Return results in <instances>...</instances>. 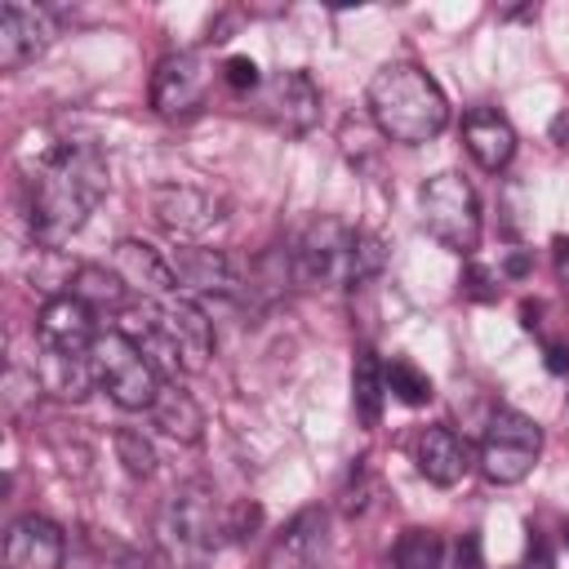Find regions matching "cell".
I'll return each instance as SVG.
<instances>
[{
  "mask_svg": "<svg viewBox=\"0 0 569 569\" xmlns=\"http://www.w3.org/2000/svg\"><path fill=\"white\" fill-rule=\"evenodd\" d=\"M453 569H485V565H480V538H476V533H462V538H458Z\"/></svg>",
  "mask_w": 569,
  "mask_h": 569,
  "instance_id": "obj_30",
  "label": "cell"
},
{
  "mask_svg": "<svg viewBox=\"0 0 569 569\" xmlns=\"http://www.w3.org/2000/svg\"><path fill=\"white\" fill-rule=\"evenodd\" d=\"M89 360H93L98 387H102L120 409H151V405H156V396H160V387H164V382H160V369L147 360V351H142L129 333L102 329V333L93 338Z\"/></svg>",
  "mask_w": 569,
  "mask_h": 569,
  "instance_id": "obj_7",
  "label": "cell"
},
{
  "mask_svg": "<svg viewBox=\"0 0 569 569\" xmlns=\"http://www.w3.org/2000/svg\"><path fill=\"white\" fill-rule=\"evenodd\" d=\"M382 373H387V391L400 400V405H427L431 396H436V387H431V378L413 365V360H405V356H396L391 365H382Z\"/></svg>",
  "mask_w": 569,
  "mask_h": 569,
  "instance_id": "obj_25",
  "label": "cell"
},
{
  "mask_svg": "<svg viewBox=\"0 0 569 569\" xmlns=\"http://www.w3.org/2000/svg\"><path fill=\"white\" fill-rule=\"evenodd\" d=\"M525 271H529V258L525 253H511L507 258V276H525Z\"/></svg>",
  "mask_w": 569,
  "mask_h": 569,
  "instance_id": "obj_32",
  "label": "cell"
},
{
  "mask_svg": "<svg viewBox=\"0 0 569 569\" xmlns=\"http://www.w3.org/2000/svg\"><path fill=\"white\" fill-rule=\"evenodd\" d=\"M209 84H213V67L200 49L169 53L151 71V111L164 116V120H182V116L204 107Z\"/></svg>",
  "mask_w": 569,
  "mask_h": 569,
  "instance_id": "obj_10",
  "label": "cell"
},
{
  "mask_svg": "<svg viewBox=\"0 0 569 569\" xmlns=\"http://www.w3.org/2000/svg\"><path fill=\"white\" fill-rule=\"evenodd\" d=\"M22 204L36 240L58 244L89 222L98 200L107 196V156L93 138L62 133L53 142H31L18 160Z\"/></svg>",
  "mask_w": 569,
  "mask_h": 569,
  "instance_id": "obj_1",
  "label": "cell"
},
{
  "mask_svg": "<svg viewBox=\"0 0 569 569\" xmlns=\"http://www.w3.org/2000/svg\"><path fill=\"white\" fill-rule=\"evenodd\" d=\"M382 396H387V373H382L378 356L369 347H360L356 351V369H351V400H356V413H360L365 427H378Z\"/></svg>",
  "mask_w": 569,
  "mask_h": 569,
  "instance_id": "obj_23",
  "label": "cell"
},
{
  "mask_svg": "<svg viewBox=\"0 0 569 569\" xmlns=\"http://www.w3.org/2000/svg\"><path fill=\"white\" fill-rule=\"evenodd\" d=\"M249 116L284 138H302L320 120V89L307 71H271L249 93Z\"/></svg>",
  "mask_w": 569,
  "mask_h": 569,
  "instance_id": "obj_9",
  "label": "cell"
},
{
  "mask_svg": "<svg viewBox=\"0 0 569 569\" xmlns=\"http://www.w3.org/2000/svg\"><path fill=\"white\" fill-rule=\"evenodd\" d=\"M53 36H58L53 9L9 0V4L0 9V67H4V71L27 67L36 53H44V49L53 44Z\"/></svg>",
  "mask_w": 569,
  "mask_h": 569,
  "instance_id": "obj_13",
  "label": "cell"
},
{
  "mask_svg": "<svg viewBox=\"0 0 569 569\" xmlns=\"http://www.w3.org/2000/svg\"><path fill=\"white\" fill-rule=\"evenodd\" d=\"M222 80H227V89H236V93H253L258 84H262V71H258V62L253 58H244V53H236V58H227L222 62Z\"/></svg>",
  "mask_w": 569,
  "mask_h": 569,
  "instance_id": "obj_27",
  "label": "cell"
},
{
  "mask_svg": "<svg viewBox=\"0 0 569 569\" xmlns=\"http://www.w3.org/2000/svg\"><path fill=\"white\" fill-rule=\"evenodd\" d=\"M329 511L325 507H302L267 547L262 569H325L329 565Z\"/></svg>",
  "mask_w": 569,
  "mask_h": 569,
  "instance_id": "obj_11",
  "label": "cell"
},
{
  "mask_svg": "<svg viewBox=\"0 0 569 569\" xmlns=\"http://www.w3.org/2000/svg\"><path fill=\"white\" fill-rule=\"evenodd\" d=\"M36 378H40L44 391H53V396H62V400H84V396L98 387L93 360H67V356H49V351H40Z\"/></svg>",
  "mask_w": 569,
  "mask_h": 569,
  "instance_id": "obj_22",
  "label": "cell"
},
{
  "mask_svg": "<svg viewBox=\"0 0 569 569\" xmlns=\"http://www.w3.org/2000/svg\"><path fill=\"white\" fill-rule=\"evenodd\" d=\"M413 462H418V471H422L431 485L449 489V485H458V480L471 471V445H467L453 427L440 422V427H427V431L418 436Z\"/></svg>",
  "mask_w": 569,
  "mask_h": 569,
  "instance_id": "obj_18",
  "label": "cell"
},
{
  "mask_svg": "<svg viewBox=\"0 0 569 569\" xmlns=\"http://www.w3.org/2000/svg\"><path fill=\"white\" fill-rule=\"evenodd\" d=\"M151 422H156L164 436H173L178 445H196V440L204 436V413H200V405L191 400V391H182L178 382H164V387H160V396H156V405H151Z\"/></svg>",
  "mask_w": 569,
  "mask_h": 569,
  "instance_id": "obj_20",
  "label": "cell"
},
{
  "mask_svg": "<svg viewBox=\"0 0 569 569\" xmlns=\"http://www.w3.org/2000/svg\"><path fill=\"white\" fill-rule=\"evenodd\" d=\"M369 116L382 138L422 147L449 124V102L418 62H387L369 80Z\"/></svg>",
  "mask_w": 569,
  "mask_h": 569,
  "instance_id": "obj_2",
  "label": "cell"
},
{
  "mask_svg": "<svg viewBox=\"0 0 569 569\" xmlns=\"http://www.w3.org/2000/svg\"><path fill=\"white\" fill-rule=\"evenodd\" d=\"M111 445H116V458L124 462V471H129V476H151V471H156V449H151V440H147L142 431L120 427Z\"/></svg>",
  "mask_w": 569,
  "mask_h": 569,
  "instance_id": "obj_26",
  "label": "cell"
},
{
  "mask_svg": "<svg viewBox=\"0 0 569 569\" xmlns=\"http://www.w3.org/2000/svg\"><path fill=\"white\" fill-rule=\"evenodd\" d=\"M516 569H556L551 547H547V538H542L538 529H529V542H525V556H520V565H516Z\"/></svg>",
  "mask_w": 569,
  "mask_h": 569,
  "instance_id": "obj_28",
  "label": "cell"
},
{
  "mask_svg": "<svg viewBox=\"0 0 569 569\" xmlns=\"http://www.w3.org/2000/svg\"><path fill=\"white\" fill-rule=\"evenodd\" d=\"M378 271H382V240L342 218H316L293 249V276L298 284L311 289H351Z\"/></svg>",
  "mask_w": 569,
  "mask_h": 569,
  "instance_id": "obj_3",
  "label": "cell"
},
{
  "mask_svg": "<svg viewBox=\"0 0 569 569\" xmlns=\"http://www.w3.org/2000/svg\"><path fill=\"white\" fill-rule=\"evenodd\" d=\"M151 209L156 218L173 231V236H204L213 222H222V200L204 187H187V182H169L151 191Z\"/></svg>",
  "mask_w": 569,
  "mask_h": 569,
  "instance_id": "obj_15",
  "label": "cell"
},
{
  "mask_svg": "<svg viewBox=\"0 0 569 569\" xmlns=\"http://www.w3.org/2000/svg\"><path fill=\"white\" fill-rule=\"evenodd\" d=\"M418 218L431 240H440L449 253H476L480 244V200L476 187L462 173H436L418 191Z\"/></svg>",
  "mask_w": 569,
  "mask_h": 569,
  "instance_id": "obj_6",
  "label": "cell"
},
{
  "mask_svg": "<svg viewBox=\"0 0 569 569\" xmlns=\"http://www.w3.org/2000/svg\"><path fill=\"white\" fill-rule=\"evenodd\" d=\"M547 369L569 373V338H547Z\"/></svg>",
  "mask_w": 569,
  "mask_h": 569,
  "instance_id": "obj_31",
  "label": "cell"
},
{
  "mask_svg": "<svg viewBox=\"0 0 569 569\" xmlns=\"http://www.w3.org/2000/svg\"><path fill=\"white\" fill-rule=\"evenodd\" d=\"M147 360L160 373H200L213 356V325L196 298L173 293L160 302H142V342Z\"/></svg>",
  "mask_w": 569,
  "mask_h": 569,
  "instance_id": "obj_4",
  "label": "cell"
},
{
  "mask_svg": "<svg viewBox=\"0 0 569 569\" xmlns=\"http://www.w3.org/2000/svg\"><path fill=\"white\" fill-rule=\"evenodd\" d=\"M565 542H569V520H565Z\"/></svg>",
  "mask_w": 569,
  "mask_h": 569,
  "instance_id": "obj_33",
  "label": "cell"
},
{
  "mask_svg": "<svg viewBox=\"0 0 569 569\" xmlns=\"http://www.w3.org/2000/svg\"><path fill=\"white\" fill-rule=\"evenodd\" d=\"M67 538L44 516H22L4 533V569H62Z\"/></svg>",
  "mask_w": 569,
  "mask_h": 569,
  "instance_id": "obj_16",
  "label": "cell"
},
{
  "mask_svg": "<svg viewBox=\"0 0 569 569\" xmlns=\"http://www.w3.org/2000/svg\"><path fill=\"white\" fill-rule=\"evenodd\" d=\"M462 293L476 298V302H493V298H498V284H493V276H489L485 267H471L467 280H462Z\"/></svg>",
  "mask_w": 569,
  "mask_h": 569,
  "instance_id": "obj_29",
  "label": "cell"
},
{
  "mask_svg": "<svg viewBox=\"0 0 569 569\" xmlns=\"http://www.w3.org/2000/svg\"><path fill=\"white\" fill-rule=\"evenodd\" d=\"M462 147L471 151V160L485 169V173H502L516 156V129L507 124L502 111L493 107H471L462 116Z\"/></svg>",
  "mask_w": 569,
  "mask_h": 569,
  "instance_id": "obj_17",
  "label": "cell"
},
{
  "mask_svg": "<svg viewBox=\"0 0 569 569\" xmlns=\"http://www.w3.org/2000/svg\"><path fill=\"white\" fill-rule=\"evenodd\" d=\"M93 311L71 298V293H53L44 307H40V320H36V342L40 351L49 356H67V360H89L93 351Z\"/></svg>",
  "mask_w": 569,
  "mask_h": 569,
  "instance_id": "obj_12",
  "label": "cell"
},
{
  "mask_svg": "<svg viewBox=\"0 0 569 569\" xmlns=\"http://www.w3.org/2000/svg\"><path fill=\"white\" fill-rule=\"evenodd\" d=\"M111 271L124 280L129 293H138L142 302H160V298H173L178 293V276H173V262L151 249L147 240H120L111 249Z\"/></svg>",
  "mask_w": 569,
  "mask_h": 569,
  "instance_id": "obj_14",
  "label": "cell"
},
{
  "mask_svg": "<svg viewBox=\"0 0 569 569\" xmlns=\"http://www.w3.org/2000/svg\"><path fill=\"white\" fill-rule=\"evenodd\" d=\"M542 453V427L520 409H498L480 440V471L493 485H520Z\"/></svg>",
  "mask_w": 569,
  "mask_h": 569,
  "instance_id": "obj_8",
  "label": "cell"
},
{
  "mask_svg": "<svg viewBox=\"0 0 569 569\" xmlns=\"http://www.w3.org/2000/svg\"><path fill=\"white\" fill-rule=\"evenodd\" d=\"M227 520H231V511H222V502L209 485H182L178 493H169L156 529H160V542L173 565L200 569L222 547V533H231Z\"/></svg>",
  "mask_w": 569,
  "mask_h": 569,
  "instance_id": "obj_5",
  "label": "cell"
},
{
  "mask_svg": "<svg viewBox=\"0 0 569 569\" xmlns=\"http://www.w3.org/2000/svg\"><path fill=\"white\" fill-rule=\"evenodd\" d=\"M169 262H173L178 284L191 289V293H231L240 284L236 267L222 249H178Z\"/></svg>",
  "mask_w": 569,
  "mask_h": 569,
  "instance_id": "obj_19",
  "label": "cell"
},
{
  "mask_svg": "<svg viewBox=\"0 0 569 569\" xmlns=\"http://www.w3.org/2000/svg\"><path fill=\"white\" fill-rule=\"evenodd\" d=\"M391 569H440L445 565V542L431 529H405L387 556Z\"/></svg>",
  "mask_w": 569,
  "mask_h": 569,
  "instance_id": "obj_24",
  "label": "cell"
},
{
  "mask_svg": "<svg viewBox=\"0 0 569 569\" xmlns=\"http://www.w3.org/2000/svg\"><path fill=\"white\" fill-rule=\"evenodd\" d=\"M67 293H71V298H80L93 316H98V311H120V307H124V298H129L124 280H120L111 267H93V262H84V267H76V271H71Z\"/></svg>",
  "mask_w": 569,
  "mask_h": 569,
  "instance_id": "obj_21",
  "label": "cell"
}]
</instances>
